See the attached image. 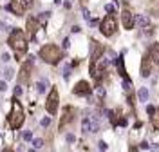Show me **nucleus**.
I'll return each mask as SVG.
<instances>
[{"mask_svg": "<svg viewBox=\"0 0 159 152\" xmlns=\"http://www.w3.org/2000/svg\"><path fill=\"white\" fill-rule=\"evenodd\" d=\"M9 46H11V49L16 53V56L24 54V53L27 51L26 36H24V33H22L20 29H13V33H11V36H9Z\"/></svg>", "mask_w": 159, "mask_h": 152, "instance_id": "1", "label": "nucleus"}, {"mask_svg": "<svg viewBox=\"0 0 159 152\" xmlns=\"http://www.w3.org/2000/svg\"><path fill=\"white\" fill-rule=\"evenodd\" d=\"M40 58L43 62H47V63H58L62 60V51L58 46H54V43H47L45 47L40 49Z\"/></svg>", "mask_w": 159, "mask_h": 152, "instance_id": "2", "label": "nucleus"}, {"mask_svg": "<svg viewBox=\"0 0 159 152\" xmlns=\"http://www.w3.org/2000/svg\"><path fill=\"white\" fill-rule=\"evenodd\" d=\"M22 123H24V109H22V105L16 101L15 98V103H13V109H11V114H9V125L11 129H20Z\"/></svg>", "mask_w": 159, "mask_h": 152, "instance_id": "3", "label": "nucleus"}, {"mask_svg": "<svg viewBox=\"0 0 159 152\" xmlns=\"http://www.w3.org/2000/svg\"><path fill=\"white\" fill-rule=\"evenodd\" d=\"M34 0H11V4L7 6V9L15 15H22V13H26L31 6H33Z\"/></svg>", "mask_w": 159, "mask_h": 152, "instance_id": "4", "label": "nucleus"}, {"mask_svg": "<svg viewBox=\"0 0 159 152\" xmlns=\"http://www.w3.org/2000/svg\"><path fill=\"white\" fill-rule=\"evenodd\" d=\"M100 31L103 33V36H112V35H114V31H116V18L112 16V15L105 16L101 20V24H100Z\"/></svg>", "mask_w": 159, "mask_h": 152, "instance_id": "5", "label": "nucleus"}, {"mask_svg": "<svg viewBox=\"0 0 159 152\" xmlns=\"http://www.w3.org/2000/svg\"><path fill=\"white\" fill-rule=\"evenodd\" d=\"M45 109H47L49 114H56V111H58V91L56 89H51L49 98L45 101Z\"/></svg>", "mask_w": 159, "mask_h": 152, "instance_id": "6", "label": "nucleus"}, {"mask_svg": "<svg viewBox=\"0 0 159 152\" xmlns=\"http://www.w3.org/2000/svg\"><path fill=\"white\" fill-rule=\"evenodd\" d=\"M74 94H76V96H87V98H89V96H90V87H89V83L83 82V80L78 82L76 87H74Z\"/></svg>", "mask_w": 159, "mask_h": 152, "instance_id": "7", "label": "nucleus"}, {"mask_svg": "<svg viewBox=\"0 0 159 152\" xmlns=\"http://www.w3.org/2000/svg\"><path fill=\"white\" fill-rule=\"evenodd\" d=\"M74 120V111H73V107H65V111H63V118L60 120V129H63L67 123H71Z\"/></svg>", "mask_w": 159, "mask_h": 152, "instance_id": "8", "label": "nucleus"}, {"mask_svg": "<svg viewBox=\"0 0 159 152\" xmlns=\"http://www.w3.org/2000/svg\"><path fill=\"white\" fill-rule=\"evenodd\" d=\"M121 20H123L125 29H132V27H134V24H136V18L132 16V13H130V11H123V13H121Z\"/></svg>", "mask_w": 159, "mask_h": 152, "instance_id": "9", "label": "nucleus"}, {"mask_svg": "<svg viewBox=\"0 0 159 152\" xmlns=\"http://www.w3.org/2000/svg\"><path fill=\"white\" fill-rule=\"evenodd\" d=\"M152 65H154V62H152V60H150V56L147 54V56H145V60H143V65H141V76H143V78L150 76V71H152Z\"/></svg>", "mask_w": 159, "mask_h": 152, "instance_id": "10", "label": "nucleus"}, {"mask_svg": "<svg viewBox=\"0 0 159 152\" xmlns=\"http://www.w3.org/2000/svg\"><path fill=\"white\" fill-rule=\"evenodd\" d=\"M36 27H38V20L29 18V20H27V33H29V36H31L33 40L36 38V31H38Z\"/></svg>", "mask_w": 159, "mask_h": 152, "instance_id": "11", "label": "nucleus"}, {"mask_svg": "<svg viewBox=\"0 0 159 152\" xmlns=\"http://www.w3.org/2000/svg\"><path fill=\"white\" fill-rule=\"evenodd\" d=\"M148 56H150V60H152L155 65H159V43H154V46L150 47Z\"/></svg>", "mask_w": 159, "mask_h": 152, "instance_id": "12", "label": "nucleus"}, {"mask_svg": "<svg viewBox=\"0 0 159 152\" xmlns=\"http://www.w3.org/2000/svg\"><path fill=\"white\" fill-rule=\"evenodd\" d=\"M138 96H139V101L147 103V100H148V89H147V87H141L139 93H138Z\"/></svg>", "mask_w": 159, "mask_h": 152, "instance_id": "13", "label": "nucleus"}, {"mask_svg": "<svg viewBox=\"0 0 159 152\" xmlns=\"http://www.w3.org/2000/svg\"><path fill=\"white\" fill-rule=\"evenodd\" d=\"M136 20H138V24H139L141 27H147V26L150 24V18L145 16V15H138V18H136Z\"/></svg>", "mask_w": 159, "mask_h": 152, "instance_id": "14", "label": "nucleus"}, {"mask_svg": "<svg viewBox=\"0 0 159 152\" xmlns=\"http://www.w3.org/2000/svg\"><path fill=\"white\" fill-rule=\"evenodd\" d=\"M47 85H49V82L42 78V80L36 83V91H38V93H45V89H47Z\"/></svg>", "mask_w": 159, "mask_h": 152, "instance_id": "15", "label": "nucleus"}, {"mask_svg": "<svg viewBox=\"0 0 159 152\" xmlns=\"http://www.w3.org/2000/svg\"><path fill=\"white\" fill-rule=\"evenodd\" d=\"M13 76H15V71L7 67V69L4 71V80H6V82H9V80H13Z\"/></svg>", "mask_w": 159, "mask_h": 152, "instance_id": "16", "label": "nucleus"}, {"mask_svg": "<svg viewBox=\"0 0 159 152\" xmlns=\"http://www.w3.org/2000/svg\"><path fill=\"white\" fill-rule=\"evenodd\" d=\"M152 123H154L155 129H159V111H155V112L152 114Z\"/></svg>", "mask_w": 159, "mask_h": 152, "instance_id": "17", "label": "nucleus"}, {"mask_svg": "<svg viewBox=\"0 0 159 152\" xmlns=\"http://www.w3.org/2000/svg\"><path fill=\"white\" fill-rule=\"evenodd\" d=\"M49 16H51V13H49V11H45V13H40L38 20H40V22H47V20H49Z\"/></svg>", "mask_w": 159, "mask_h": 152, "instance_id": "18", "label": "nucleus"}, {"mask_svg": "<svg viewBox=\"0 0 159 152\" xmlns=\"http://www.w3.org/2000/svg\"><path fill=\"white\" fill-rule=\"evenodd\" d=\"M33 147H34V148H42V147H43V140H42V138L33 140Z\"/></svg>", "mask_w": 159, "mask_h": 152, "instance_id": "19", "label": "nucleus"}, {"mask_svg": "<svg viewBox=\"0 0 159 152\" xmlns=\"http://www.w3.org/2000/svg\"><path fill=\"white\" fill-rule=\"evenodd\" d=\"M22 138H24V141H31V138H33V132H31V130H26Z\"/></svg>", "mask_w": 159, "mask_h": 152, "instance_id": "20", "label": "nucleus"}, {"mask_svg": "<svg viewBox=\"0 0 159 152\" xmlns=\"http://www.w3.org/2000/svg\"><path fill=\"white\" fill-rule=\"evenodd\" d=\"M40 123H42V127H43V129H45V127H49V125H51V118H43Z\"/></svg>", "mask_w": 159, "mask_h": 152, "instance_id": "21", "label": "nucleus"}, {"mask_svg": "<svg viewBox=\"0 0 159 152\" xmlns=\"http://www.w3.org/2000/svg\"><path fill=\"white\" fill-rule=\"evenodd\" d=\"M0 91H2V93H6V91H7V82H6V80H4V82L0 80Z\"/></svg>", "mask_w": 159, "mask_h": 152, "instance_id": "22", "label": "nucleus"}, {"mask_svg": "<svg viewBox=\"0 0 159 152\" xmlns=\"http://www.w3.org/2000/svg\"><path fill=\"white\" fill-rule=\"evenodd\" d=\"M13 94H15V98L22 96V87H15V89H13Z\"/></svg>", "mask_w": 159, "mask_h": 152, "instance_id": "23", "label": "nucleus"}, {"mask_svg": "<svg viewBox=\"0 0 159 152\" xmlns=\"http://www.w3.org/2000/svg\"><path fill=\"white\" fill-rule=\"evenodd\" d=\"M0 60H2L4 63H7V62L11 60V56H9V53H2V58H0Z\"/></svg>", "mask_w": 159, "mask_h": 152, "instance_id": "24", "label": "nucleus"}, {"mask_svg": "<svg viewBox=\"0 0 159 152\" xmlns=\"http://www.w3.org/2000/svg\"><path fill=\"white\" fill-rule=\"evenodd\" d=\"M65 140H67V143H74V140H76V138H74V134H67V136H65Z\"/></svg>", "mask_w": 159, "mask_h": 152, "instance_id": "25", "label": "nucleus"}, {"mask_svg": "<svg viewBox=\"0 0 159 152\" xmlns=\"http://www.w3.org/2000/svg\"><path fill=\"white\" fill-rule=\"evenodd\" d=\"M105 11H107V13H114V6H112V4H107V6H105Z\"/></svg>", "mask_w": 159, "mask_h": 152, "instance_id": "26", "label": "nucleus"}, {"mask_svg": "<svg viewBox=\"0 0 159 152\" xmlns=\"http://www.w3.org/2000/svg\"><path fill=\"white\" fill-rule=\"evenodd\" d=\"M69 74H71V69H69V67H65V69H63V78L67 80V78H69Z\"/></svg>", "mask_w": 159, "mask_h": 152, "instance_id": "27", "label": "nucleus"}, {"mask_svg": "<svg viewBox=\"0 0 159 152\" xmlns=\"http://www.w3.org/2000/svg\"><path fill=\"white\" fill-rule=\"evenodd\" d=\"M98 147H100V150H107V147H108V145H107L105 141H100V143H98Z\"/></svg>", "mask_w": 159, "mask_h": 152, "instance_id": "28", "label": "nucleus"}, {"mask_svg": "<svg viewBox=\"0 0 159 152\" xmlns=\"http://www.w3.org/2000/svg\"><path fill=\"white\" fill-rule=\"evenodd\" d=\"M150 150H152V152H159V143H154V145H150Z\"/></svg>", "mask_w": 159, "mask_h": 152, "instance_id": "29", "label": "nucleus"}, {"mask_svg": "<svg viewBox=\"0 0 159 152\" xmlns=\"http://www.w3.org/2000/svg\"><path fill=\"white\" fill-rule=\"evenodd\" d=\"M147 111H148V114H150V116H152V114H154V112H155V109H154V107H152V105H147Z\"/></svg>", "mask_w": 159, "mask_h": 152, "instance_id": "30", "label": "nucleus"}, {"mask_svg": "<svg viewBox=\"0 0 159 152\" xmlns=\"http://www.w3.org/2000/svg\"><path fill=\"white\" fill-rule=\"evenodd\" d=\"M83 18H85L87 22L90 20V15H89V11H87V9H83Z\"/></svg>", "mask_w": 159, "mask_h": 152, "instance_id": "31", "label": "nucleus"}, {"mask_svg": "<svg viewBox=\"0 0 159 152\" xmlns=\"http://www.w3.org/2000/svg\"><path fill=\"white\" fill-rule=\"evenodd\" d=\"M69 46H71V43H69V38H65V40H63V49H67Z\"/></svg>", "mask_w": 159, "mask_h": 152, "instance_id": "32", "label": "nucleus"}, {"mask_svg": "<svg viewBox=\"0 0 159 152\" xmlns=\"http://www.w3.org/2000/svg\"><path fill=\"white\" fill-rule=\"evenodd\" d=\"M98 94L100 96H105V89H103V87H100V89H98Z\"/></svg>", "mask_w": 159, "mask_h": 152, "instance_id": "33", "label": "nucleus"}, {"mask_svg": "<svg viewBox=\"0 0 159 152\" xmlns=\"http://www.w3.org/2000/svg\"><path fill=\"white\" fill-rule=\"evenodd\" d=\"M0 29H6V24H4V22H0Z\"/></svg>", "mask_w": 159, "mask_h": 152, "instance_id": "34", "label": "nucleus"}, {"mask_svg": "<svg viewBox=\"0 0 159 152\" xmlns=\"http://www.w3.org/2000/svg\"><path fill=\"white\" fill-rule=\"evenodd\" d=\"M27 152H36V150H34V148H29V150H27Z\"/></svg>", "mask_w": 159, "mask_h": 152, "instance_id": "35", "label": "nucleus"}, {"mask_svg": "<svg viewBox=\"0 0 159 152\" xmlns=\"http://www.w3.org/2000/svg\"><path fill=\"white\" fill-rule=\"evenodd\" d=\"M2 152H13V150H9V148H6V150H2Z\"/></svg>", "mask_w": 159, "mask_h": 152, "instance_id": "36", "label": "nucleus"}]
</instances>
